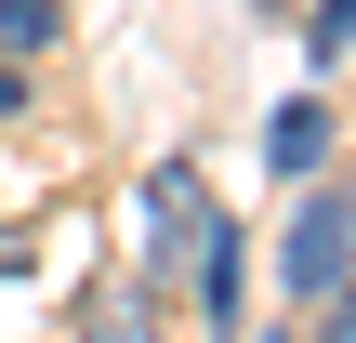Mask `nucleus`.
Wrapping results in <instances>:
<instances>
[{"mask_svg": "<svg viewBox=\"0 0 356 343\" xmlns=\"http://www.w3.org/2000/svg\"><path fill=\"white\" fill-rule=\"evenodd\" d=\"M277 278H291L304 304L356 278V185H317V198H304V225H291V251H277Z\"/></svg>", "mask_w": 356, "mask_h": 343, "instance_id": "1", "label": "nucleus"}, {"mask_svg": "<svg viewBox=\"0 0 356 343\" xmlns=\"http://www.w3.org/2000/svg\"><path fill=\"white\" fill-rule=\"evenodd\" d=\"M66 343H159V264H145V278H106Z\"/></svg>", "mask_w": 356, "mask_h": 343, "instance_id": "2", "label": "nucleus"}, {"mask_svg": "<svg viewBox=\"0 0 356 343\" xmlns=\"http://www.w3.org/2000/svg\"><path fill=\"white\" fill-rule=\"evenodd\" d=\"M264 159H277V172H317V159H330V106H291V119L264 132Z\"/></svg>", "mask_w": 356, "mask_h": 343, "instance_id": "3", "label": "nucleus"}, {"mask_svg": "<svg viewBox=\"0 0 356 343\" xmlns=\"http://www.w3.org/2000/svg\"><path fill=\"white\" fill-rule=\"evenodd\" d=\"M53 26H66V0H0V53H53Z\"/></svg>", "mask_w": 356, "mask_h": 343, "instance_id": "4", "label": "nucleus"}, {"mask_svg": "<svg viewBox=\"0 0 356 343\" xmlns=\"http://www.w3.org/2000/svg\"><path fill=\"white\" fill-rule=\"evenodd\" d=\"M317 53H356V0H317Z\"/></svg>", "mask_w": 356, "mask_h": 343, "instance_id": "5", "label": "nucleus"}, {"mask_svg": "<svg viewBox=\"0 0 356 343\" xmlns=\"http://www.w3.org/2000/svg\"><path fill=\"white\" fill-rule=\"evenodd\" d=\"M13 106H26V79H13V66H0V119H13Z\"/></svg>", "mask_w": 356, "mask_h": 343, "instance_id": "6", "label": "nucleus"}, {"mask_svg": "<svg viewBox=\"0 0 356 343\" xmlns=\"http://www.w3.org/2000/svg\"><path fill=\"white\" fill-rule=\"evenodd\" d=\"M13 264H26V238H13V225H0V278H13Z\"/></svg>", "mask_w": 356, "mask_h": 343, "instance_id": "7", "label": "nucleus"}]
</instances>
